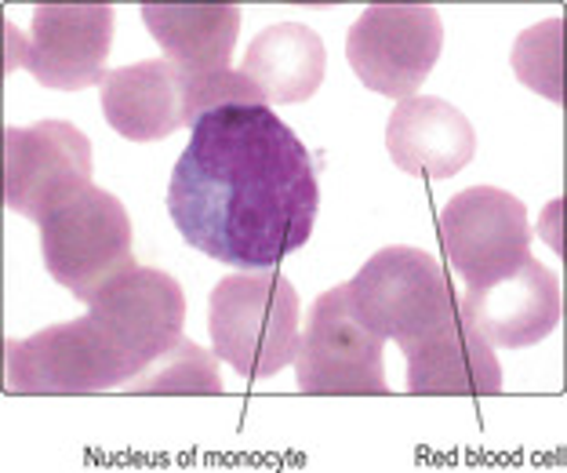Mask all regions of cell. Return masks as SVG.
<instances>
[{"instance_id":"ba28073f","label":"cell","mask_w":567,"mask_h":473,"mask_svg":"<svg viewBox=\"0 0 567 473\" xmlns=\"http://www.w3.org/2000/svg\"><path fill=\"white\" fill-rule=\"evenodd\" d=\"M92 138L70 121H37L4 132V200L41 226L51 212L92 186Z\"/></svg>"},{"instance_id":"4fadbf2b","label":"cell","mask_w":567,"mask_h":473,"mask_svg":"<svg viewBox=\"0 0 567 473\" xmlns=\"http://www.w3.org/2000/svg\"><path fill=\"white\" fill-rule=\"evenodd\" d=\"M385 150L390 161L408 175L451 178L458 175L476 153V132L470 117L447 99L411 95L396 102L385 124Z\"/></svg>"},{"instance_id":"8fae6325","label":"cell","mask_w":567,"mask_h":473,"mask_svg":"<svg viewBox=\"0 0 567 473\" xmlns=\"http://www.w3.org/2000/svg\"><path fill=\"white\" fill-rule=\"evenodd\" d=\"M113 4H41L33 11L22 66L51 92H81L102 84L113 48Z\"/></svg>"},{"instance_id":"2e32d148","label":"cell","mask_w":567,"mask_h":473,"mask_svg":"<svg viewBox=\"0 0 567 473\" xmlns=\"http://www.w3.org/2000/svg\"><path fill=\"white\" fill-rule=\"evenodd\" d=\"M142 22L175 70L208 76L229 70L237 37V4H142Z\"/></svg>"},{"instance_id":"8992f818","label":"cell","mask_w":567,"mask_h":473,"mask_svg":"<svg viewBox=\"0 0 567 473\" xmlns=\"http://www.w3.org/2000/svg\"><path fill=\"white\" fill-rule=\"evenodd\" d=\"M8 390L30 398H81L124 387L135 368L117 353L92 317L8 339Z\"/></svg>"},{"instance_id":"7c38bea8","label":"cell","mask_w":567,"mask_h":473,"mask_svg":"<svg viewBox=\"0 0 567 473\" xmlns=\"http://www.w3.org/2000/svg\"><path fill=\"white\" fill-rule=\"evenodd\" d=\"M458 310L492 347L524 350L557 331L564 296L557 274L524 255L520 266H513L509 274L466 288Z\"/></svg>"},{"instance_id":"5bb4252c","label":"cell","mask_w":567,"mask_h":473,"mask_svg":"<svg viewBox=\"0 0 567 473\" xmlns=\"http://www.w3.org/2000/svg\"><path fill=\"white\" fill-rule=\"evenodd\" d=\"M102 113L127 143H161L178 127H189L186 76L167 59H146L110 70L99 84Z\"/></svg>"},{"instance_id":"277c9868","label":"cell","mask_w":567,"mask_h":473,"mask_svg":"<svg viewBox=\"0 0 567 473\" xmlns=\"http://www.w3.org/2000/svg\"><path fill=\"white\" fill-rule=\"evenodd\" d=\"M132 237V215L121 197L87 186L41 223L44 270L55 285L87 302L106 280L135 266Z\"/></svg>"},{"instance_id":"52a82bcc","label":"cell","mask_w":567,"mask_h":473,"mask_svg":"<svg viewBox=\"0 0 567 473\" xmlns=\"http://www.w3.org/2000/svg\"><path fill=\"white\" fill-rule=\"evenodd\" d=\"M441 48L444 22L430 4H371L346 37V59L360 84L396 102L419 92Z\"/></svg>"},{"instance_id":"9a60e30c","label":"cell","mask_w":567,"mask_h":473,"mask_svg":"<svg viewBox=\"0 0 567 473\" xmlns=\"http://www.w3.org/2000/svg\"><path fill=\"white\" fill-rule=\"evenodd\" d=\"M408 390L415 398H492L502 390V364L495 347L466 317L447 321L408 347Z\"/></svg>"},{"instance_id":"30bf717a","label":"cell","mask_w":567,"mask_h":473,"mask_svg":"<svg viewBox=\"0 0 567 473\" xmlns=\"http://www.w3.org/2000/svg\"><path fill=\"white\" fill-rule=\"evenodd\" d=\"M87 317L106 331V339L138 376L183 339L186 296L175 277L135 263L87 299Z\"/></svg>"},{"instance_id":"9c48e42d","label":"cell","mask_w":567,"mask_h":473,"mask_svg":"<svg viewBox=\"0 0 567 473\" xmlns=\"http://www.w3.org/2000/svg\"><path fill=\"white\" fill-rule=\"evenodd\" d=\"M436 234L447 266L466 288L509 274L532 248L524 204L495 186H473L451 197L436 215Z\"/></svg>"},{"instance_id":"7a4b0ae2","label":"cell","mask_w":567,"mask_h":473,"mask_svg":"<svg viewBox=\"0 0 567 473\" xmlns=\"http://www.w3.org/2000/svg\"><path fill=\"white\" fill-rule=\"evenodd\" d=\"M208 331L215 357L240 379H274L295 364V353H299V291L277 266L229 274L212 291Z\"/></svg>"},{"instance_id":"e0dca14e","label":"cell","mask_w":567,"mask_h":473,"mask_svg":"<svg viewBox=\"0 0 567 473\" xmlns=\"http://www.w3.org/2000/svg\"><path fill=\"white\" fill-rule=\"evenodd\" d=\"M328 70V51L320 33H313L302 22H277L262 30L244 51L240 73L259 88L266 106L269 102H306L317 95V88L324 84Z\"/></svg>"},{"instance_id":"6da1fadb","label":"cell","mask_w":567,"mask_h":473,"mask_svg":"<svg viewBox=\"0 0 567 473\" xmlns=\"http://www.w3.org/2000/svg\"><path fill=\"white\" fill-rule=\"evenodd\" d=\"M317 172L269 106H223L189 127L167 212L189 248L240 270H274L313 237Z\"/></svg>"},{"instance_id":"ac0fdd59","label":"cell","mask_w":567,"mask_h":473,"mask_svg":"<svg viewBox=\"0 0 567 473\" xmlns=\"http://www.w3.org/2000/svg\"><path fill=\"white\" fill-rule=\"evenodd\" d=\"M117 393H132V398H215V393H223V372H218L215 353L183 336L172 350H164L157 361H150L138 376L117 387Z\"/></svg>"},{"instance_id":"5b68a950","label":"cell","mask_w":567,"mask_h":473,"mask_svg":"<svg viewBox=\"0 0 567 473\" xmlns=\"http://www.w3.org/2000/svg\"><path fill=\"white\" fill-rule=\"evenodd\" d=\"M382 353L385 339L360 321L350 285H339L309 310L295 353V379L309 398H379L390 393Z\"/></svg>"},{"instance_id":"3957f363","label":"cell","mask_w":567,"mask_h":473,"mask_svg":"<svg viewBox=\"0 0 567 473\" xmlns=\"http://www.w3.org/2000/svg\"><path fill=\"white\" fill-rule=\"evenodd\" d=\"M353 306L371 331L415 347L458 317V291L451 274L430 251L393 245L375 251L350 280Z\"/></svg>"},{"instance_id":"d6986e66","label":"cell","mask_w":567,"mask_h":473,"mask_svg":"<svg viewBox=\"0 0 567 473\" xmlns=\"http://www.w3.org/2000/svg\"><path fill=\"white\" fill-rule=\"evenodd\" d=\"M513 73L535 95L564 102V19H546L517 37Z\"/></svg>"}]
</instances>
